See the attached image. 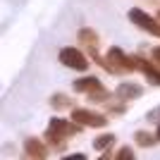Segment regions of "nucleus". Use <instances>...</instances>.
<instances>
[{
	"instance_id": "f257e3e1",
	"label": "nucleus",
	"mask_w": 160,
	"mask_h": 160,
	"mask_svg": "<svg viewBox=\"0 0 160 160\" xmlns=\"http://www.w3.org/2000/svg\"><path fill=\"white\" fill-rule=\"evenodd\" d=\"M77 132H79V124L74 120L67 122V120H60V117H53L50 124H48V129H46V141H53L55 148H62L65 141L69 136H74Z\"/></svg>"
},
{
	"instance_id": "f03ea898",
	"label": "nucleus",
	"mask_w": 160,
	"mask_h": 160,
	"mask_svg": "<svg viewBox=\"0 0 160 160\" xmlns=\"http://www.w3.org/2000/svg\"><path fill=\"white\" fill-rule=\"evenodd\" d=\"M103 69H108L110 74H127V72H134L136 65H134V58H129L127 53H122L120 48H110Z\"/></svg>"
},
{
	"instance_id": "7ed1b4c3",
	"label": "nucleus",
	"mask_w": 160,
	"mask_h": 160,
	"mask_svg": "<svg viewBox=\"0 0 160 160\" xmlns=\"http://www.w3.org/2000/svg\"><path fill=\"white\" fill-rule=\"evenodd\" d=\"M60 62L65 67H69V69H79V72H86L88 69V58L81 53L79 48H62Z\"/></svg>"
},
{
	"instance_id": "20e7f679",
	"label": "nucleus",
	"mask_w": 160,
	"mask_h": 160,
	"mask_svg": "<svg viewBox=\"0 0 160 160\" xmlns=\"http://www.w3.org/2000/svg\"><path fill=\"white\" fill-rule=\"evenodd\" d=\"M72 120L79 124V127H105L108 117L100 112H93V110H86V108H77L72 110Z\"/></svg>"
},
{
	"instance_id": "39448f33",
	"label": "nucleus",
	"mask_w": 160,
	"mask_h": 160,
	"mask_svg": "<svg viewBox=\"0 0 160 160\" xmlns=\"http://www.w3.org/2000/svg\"><path fill=\"white\" fill-rule=\"evenodd\" d=\"M129 19H132L139 29H143V31H148V33H153V36H158V38H160V22L153 19L148 12H143V10L136 7V10L129 12Z\"/></svg>"
},
{
	"instance_id": "423d86ee",
	"label": "nucleus",
	"mask_w": 160,
	"mask_h": 160,
	"mask_svg": "<svg viewBox=\"0 0 160 160\" xmlns=\"http://www.w3.org/2000/svg\"><path fill=\"white\" fill-rule=\"evenodd\" d=\"M79 41L86 46V50L91 53V58H93L100 67L105 65V58H100V53H98V36H96L91 29H81V31H79Z\"/></svg>"
},
{
	"instance_id": "0eeeda50",
	"label": "nucleus",
	"mask_w": 160,
	"mask_h": 160,
	"mask_svg": "<svg viewBox=\"0 0 160 160\" xmlns=\"http://www.w3.org/2000/svg\"><path fill=\"white\" fill-rule=\"evenodd\" d=\"M134 65H136V69H141V72L146 74L151 84L160 86V67L155 65V62H148L146 58H141V55H134Z\"/></svg>"
},
{
	"instance_id": "6e6552de",
	"label": "nucleus",
	"mask_w": 160,
	"mask_h": 160,
	"mask_svg": "<svg viewBox=\"0 0 160 160\" xmlns=\"http://www.w3.org/2000/svg\"><path fill=\"white\" fill-rule=\"evenodd\" d=\"M103 88V84H100L96 77H81V79L74 81V91H79V93H96V91H100Z\"/></svg>"
},
{
	"instance_id": "1a4fd4ad",
	"label": "nucleus",
	"mask_w": 160,
	"mask_h": 160,
	"mask_svg": "<svg viewBox=\"0 0 160 160\" xmlns=\"http://www.w3.org/2000/svg\"><path fill=\"white\" fill-rule=\"evenodd\" d=\"M24 151H27V155H29V158H38V160L48 155V146L43 143V141L33 139V136L24 141Z\"/></svg>"
},
{
	"instance_id": "9d476101",
	"label": "nucleus",
	"mask_w": 160,
	"mask_h": 160,
	"mask_svg": "<svg viewBox=\"0 0 160 160\" xmlns=\"http://www.w3.org/2000/svg\"><path fill=\"white\" fill-rule=\"evenodd\" d=\"M141 93H143V88H141L139 84H132V81H127V84H120V86H117V96H120L122 103H127V100H132V98H139Z\"/></svg>"
},
{
	"instance_id": "9b49d317",
	"label": "nucleus",
	"mask_w": 160,
	"mask_h": 160,
	"mask_svg": "<svg viewBox=\"0 0 160 160\" xmlns=\"http://www.w3.org/2000/svg\"><path fill=\"white\" fill-rule=\"evenodd\" d=\"M50 105H53L55 110H65V108L72 105V98H69V96H65V93H55L53 98H50Z\"/></svg>"
},
{
	"instance_id": "f8f14e48",
	"label": "nucleus",
	"mask_w": 160,
	"mask_h": 160,
	"mask_svg": "<svg viewBox=\"0 0 160 160\" xmlns=\"http://www.w3.org/2000/svg\"><path fill=\"white\" fill-rule=\"evenodd\" d=\"M115 143V136L112 134H103V136H98V139L93 141V146L98 148V151H103V148H110Z\"/></svg>"
},
{
	"instance_id": "ddd939ff",
	"label": "nucleus",
	"mask_w": 160,
	"mask_h": 160,
	"mask_svg": "<svg viewBox=\"0 0 160 160\" xmlns=\"http://www.w3.org/2000/svg\"><path fill=\"white\" fill-rule=\"evenodd\" d=\"M136 143H139V146H153L155 141H153V136H151V134H146V132H139L136 134Z\"/></svg>"
},
{
	"instance_id": "4468645a",
	"label": "nucleus",
	"mask_w": 160,
	"mask_h": 160,
	"mask_svg": "<svg viewBox=\"0 0 160 160\" xmlns=\"http://www.w3.org/2000/svg\"><path fill=\"white\" fill-rule=\"evenodd\" d=\"M132 158H134L132 148H120V151H117V160H132Z\"/></svg>"
},
{
	"instance_id": "2eb2a0df",
	"label": "nucleus",
	"mask_w": 160,
	"mask_h": 160,
	"mask_svg": "<svg viewBox=\"0 0 160 160\" xmlns=\"http://www.w3.org/2000/svg\"><path fill=\"white\" fill-rule=\"evenodd\" d=\"M148 122H160V108H155V110H151V112L146 115Z\"/></svg>"
},
{
	"instance_id": "dca6fc26",
	"label": "nucleus",
	"mask_w": 160,
	"mask_h": 160,
	"mask_svg": "<svg viewBox=\"0 0 160 160\" xmlns=\"http://www.w3.org/2000/svg\"><path fill=\"white\" fill-rule=\"evenodd\" d=\"M153 62L160 67V48H155V50H153Z\"/></svg>"
},
{
	"instance_id": "f3484780",
	"label": "nucleus",
	"mask_w": 160,
	"mask_h": 160,
	"mask_svg": "<svg viewBox=\"0 0 160 160\" xmlns=\"http://www.w3.org/2000/svg\"><path fill=\"white\" fill-rule=\"evenodd\" d=\"M155 139H158V141H160V127H158V132H155Z\"/></svg>"
},
{
	"instance_id": "a211bd4d",
	"label": "nucleus",
	"mask_w": 160,
	"mask_h": 160,
	"mask_svg": "<svg viewBox=\"0 0 160 160\" xmlns=\"http://www.w3.org/2000/svg\"><path fill=\"white\" fill-rule=\"evenodd\" d=\"M158 19H160V12H158Z\"/></svg>"
}]
</instances>
